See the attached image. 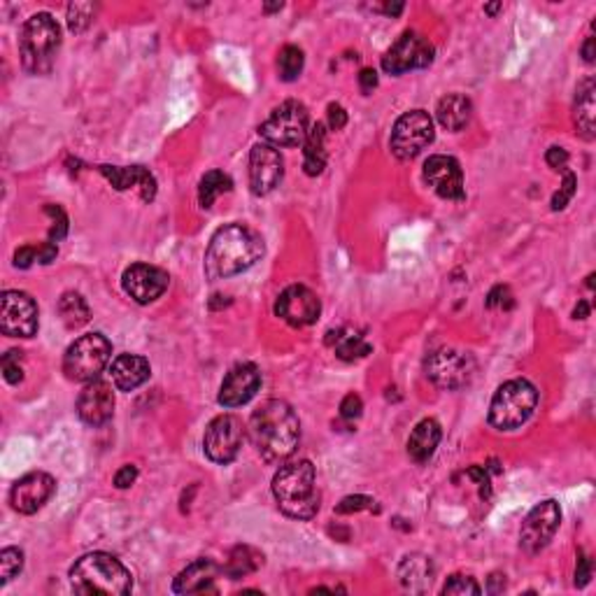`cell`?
<instances>
[{
	"instance_id": "obj_30",
	"label": "cell",
	"mask_w": 596,
	"mask_h": 596,
	"mask_svg": "<svg viewBox=\"0 0 596 596\" xmlns=\"http://www.w3.org/2000/svg\"><path fill=\"white\" fill-rule=\"evenodd\" d=\"M264 564V557L259 555L257 550L252 548H247V545H241V548H235L229 557V564L224 568V574L229 575L231 580H241L245 575L254 574L259 566Z\"/></svg>"
},
{
	"instance_id": "obj_3",
	"label": "cell",
	"mask_w": 596,
	"mask_h": 596,
	"mask_svg": "<svg viewBox=\"0 0 596 596\" xmlns=\"http://www.w3.org/2000/svg\"><path fill=\"white\" fill-rule=\"evenodd\" d=\"M70 587L74 594L127 596L133 590V575L119 559L105 552H89L70 568Z\"/></svg>"
},
{
	"instance_id": "obj_45",
	"label": "cell",
	"mask_w": 596,
	"mask_h": 596,
	"mask_svg": "<svg viewBox=\"0 0 596 596\" xmlns=\"http://www.w3.org/2000/svg\"><path fill=\"white\" fill-rule=\"evenodd\" d=\"M138 480V469H136V466L133 464H127L124 466V469H119L117 470V476H115V485L119 489H127V487H131L133 482Z\"/></svg>"
},
{
	"instance_id": "obj_29",
	"label": "cell",
	"mask_w": 596,
	"mask_h": 596,
	"mask_svg": "<svg viewBox=\"0 0 596 596\" xmlns=\"http://www.w3.org/2000/svg\"><path fill=\"white\" fill-rule=\"evenodd\" d=\"M594 80L587 77L585 82H580L575 92V124L587 140L594 138Z\"/></svg>"
},
{
	"instance_id": "obj_48",
	"label": "cell",
	"mask_w": 596,
	"mask_h": 596,
	"mask_svg": "<svg viewBox=\"0 0 596 596\" xmlns=\"http://www.w3.org/2000/svg\"><path fill=\"white\" fill-rule=\"evenodd\" d=\"M359 86H362L364 93H371L375 86H378V73L371 68H364L362 73H359Z\"/></svg>"
},
{
	"instance_id": "obj_11",
	"label": "cell",
	"mask_w": 596,
	"mask_h": 596,
	"mask_svg": "<svg viewBox=\"0 0 596 596\" xmlns=\"http://www.w3.org/2000/svg\"><path fill=\"white\" fill-rule=\"evenodd\" d=\"M473 372H476V362L469 352L443 347L426 359V375L443 390L466 387L473 378Z\"/></svg>"
},
{
	"instance_id": "obj_35",
	"label": "cell",
	"mask_w": 596,
	"mask_h": 596,
	"mask_svg": "<svg viewBox=\"0 0 596 596\" xmlns=\"http://www.w3.org/2000/svg\"><path fill=\"white\" fill-rule=\"evenodd\" d=\"M23 568V552L19 548H5L0 552V585H7Z\"/></svg>"
},
{
	"instance_id": "obj_24",
	"label": "cell",
	"mask_w": 596,
	"mask_h": 596,
	"mask_svg": "<svg viewBox=\"0 0 596 596\" xmlns=\"http://www.w3.org/2000/svg\"><path fill=\"white\" fill-rule=\"evenodd\" d=\"M149 372H152L149 362L138 355H119L110 364V378L121 391L138 390L140 384L149 380Z\"/></svg>"
},
{
	"instance_id": "obj_33",
	"label": "cell",
	"mask_w": 596,
	"mask_h": 596,
	"mask_svg": "<svg viewBox=\"0 0 596 596\" xmlns=\"http://www.w3.org/2000/svg\"><path fill=\"white\" fill-rule=\"evenodd\" d=\"M303 52L298 49V47L287 45L280 52V58H277V70H280V77L285 82H294L298 74L303 73Z\"/></svg>"
},
{
	"instance_id": "obj_37",
	"label": "cell",
	"mask_w": 596,
	"mask_h": 596,
	"mask_svg": "<svg viewBox=\"0 0 596 596\" xmlns=\"http://www.w3.org/2000/svg\"><path fill=\"white\" fill-rule=\"evenodd\" d=\"M575 189H578V178H575L571 171H566L564 172L562 187H559V191H557L555 198H552V210H564V207L568 206V201L574 198Z\"/></svg>"
},
{
	"instance_id": "obj_8",
	"label": "cell",
	"mask_w": 596,
	"mask_h": 596,
	"mask_svg": "<svg viewBox=\"0 0 596 596\" xmlns=\"http://www.w3.org/2000/svg\"><path fill=\"white\" fill-rule=\"evenodd\" d=\"M310 131V117L303 103L287 101L273 110V115L259 127V136L273 147H296L305 143Z\"/></svg>"
},
{
	"instance_id": "obj_39",
	"label": "cell",
	"mask_w": 596,
	"mask_h": 596,
	"mask_svg": "<svg viewBox=\"0 0 596 596\" xmlns=\"http://www.w3.org/2000/svg\"><path fill=\"white\" fill-rule=\"evenodd\" d=\"M3 372H5V380L10 384L22 382L23 378V368H22V352L10 350L3 356Z\"/></svg>"
},
{
	"instance_id": "obj_53",
	"label": "cell",
	"mask_w": 596,
	"mask_h": 596,
	"mask_svg": "<svg viewBox=\"0 0 596 596\" xmlns=\"http://www.w3.org/2000/svg\"><path fill=\"white\" fill-rule=\"evenodd\" d=\"M282 10V3H276V5H266V12H276Z\"/></svg>"
},
{
	"instance_id": "obj_1",
	"label": "cell",
	"mask_w": 596,
	"mask_h": 596,
	"mask_svg": "<svg viewBox=\"0 0 596 596\" xmlns=\"http://www.w3.org/2000/svg\"><path fill=\"white\" fill-rule=\"evenodd\" d=\"M250 436L257 452L268 464H282L301 443V422L289 403L270 399L261 403L250 419Z\"/></svg>"
},
{
	"instance_id": "obj_25",
	"label": "cell",
	"mask_w": 596,
	"mask_h": 596,
	"mask_svg": "<svg viewBox=\"0 0 596 596\" xmlns=\"http://www.w3.org/2000/svg\"><path fill=\"white\" fill-rule=\"evenodd\" d=\"M441 438L443 431L436 419H422L413 429L410 438H408V454H410L415 464H425V461L434 457Z\"/></svg>"
},
{
	"instance_id": "obj_44",
	"label": "cell",
	"mask_w": 596,
	"mask_h": 596,
	"mask_svg": "<svg viewBox=\"0 0 596 596\" xmlns=\"http://www.w3.org/2000/svg\"><path fill=\"white\" fill-rule=\"evenodd\" d=\"M545 161H548V166L555 168V171H566L568 152L564 147H550L548 154H545Z\"/></svg>"
},
{
	"instance_id": "obj_7",
	"label": "cell",
	"mask_w": 596,
	"mask_h": 596,
	"mask_svg": "<svg viewBox=\"0 0 596 596\" xmlns=\"http://www.w3.org/2000/svg\"><path fill=\"white\" fill-rule=\"evenodd\" d=\"M112 345L101 333H86L66 350L64 372L73 382H93L108 366Z\"/></svg>"
},
{
	"instance_id": "obj_15",
	"label": "cell",
	"mask_w": 596,
	"mask_h": 596,
	"mask_svg": "<svg viewBox=\"0 0 596 596\" xmlns=\"http://www.w3.org/2000/svg\"><path fill=\"white\" fill-rule=\"evenodd\" d=\"M285 175V161L273 145H254L250 154V189L254 196H266L276 189Z\"/></svg>"
},
{
	"instance_id": "obj_4",
	"label": "cell",
	"mask_w": 596,
	"mask_h": 596,
	"mask_svg": "<svg viewBox=\"0 0 596 596\" xmlns=\"http://www.w3.org/2000/svg\"><path fill=\"white\" fill-rule=\"evenodd\" d=\"M273 496L285 515L294 520H312L320 511L315 466L308 459L282 466L273 478Z\"/></svg>"
},
{
	"instance_id": "obj_13",
	"label": "cell",
	"mask_w": 596,
	"mask_h": 596,
	"mask_svg": "<svg viewBox=\"0 0 596 596\" xmlns=\"http://www.w3.org/2000/svg\"><path fill=\"white\" fill-rule=\"evenodd\" d=\"M559 522H562V508H559V504L552 499L543 501V504H539L529 513L524 524H522L520 545L529 555H536V552H540L543 548H548V543L555 539Z\"/></svg>"
},
{
	"instance_id": "obj_26",
	"label": "cell",
	"mask_w": 596,
	"mask_h": 596,
	"mask_svg": "<svg viewBox=\"0 0 596 596\" xmlns=\"http://www.w3.org/2000/svg\"><path fill=\"white\" fill-rule=\"evenodd\" d=\"M470 112H473V105L466 96L461 93H447L445 98H441L438 103V121L441 127H445L447 131H461V128L469 124Z\"/></svg>"
},
{
	"instance_id": "obj_16",
	"label": "cell",
	"mask_w": 596,
	"mask_h": 596,
	"mask_svg": "<svg viewBox=\"0 0 596 596\" xmlns=\"http://www.w3.org/2000/svg\"><path fill=\"white\" fill-rule=\"evenodd\" d=\"M321 312V303L312 289L303 285H292L277 296L276 315L292 327H310L315 324Z\"/></svg>"
},
{
	"instance_id": "obj_31",
	"label": "cell",
	"mask_w": 596,
	"mask_h": 596,
	"mask_svg": "<svg viewBox=\"0 0 596 596\" xmlns=\"http://www.w3.org/2000/svg\"><path fill=\"white\" fill-rule=\"evenodd\" d=\"M233 189V180L222 171H210L203 175L201 187H198V203L201 207H213V203L217 201L222 194H229Z\"/></svg>"
},
{
	"instance_id": "obj_36",
	"label": "cell",
	"mask_w": 596,
	"mask_h": 596,
	"mask_svg": "<svg viewBox=\"0 0 596 596\" xmlns=\"http://www.w3.org/2000/svg\"><path fill=\"white\" fill-rule=\"evenodd\" d=\"M93 19V5L92 3H74L68 7V26L74 33H82V31L92 23Z\"/></svg>"
},
{
	"instance_id": "obj_6",
	"label": "cell",
	"mask_w": 596,
	"mask_h": 596,
	"mask_svg": "<svg viewBox=\"0 0 596 596\" xmlns=\"http://www.w3.org/2000/svg\"><path fill=\"white\" fill-rule=\"evenodd\" d=\"M539 391L529 380H511L501 384L489 406V425L501 431L522 426L536 410Z\"/></svg>"
},
{
	"instance_id": "obj_23",
	"label": "cell",
	"mask_w": 596,
	"mask_h": 596,
	"mask_svg": "<svg viewBox=\"0 0 596 596\" xmlns=\"http://www.w3.org/2000/svg\"><path fill=\"white\" fill-rule=\"evenodd\" d=\"M222 568L213 559H196L194 564L184 568L182 574L172 583L175 594H201V592H215V580L219 578Z\"/></svg>"
},
{
	"instance_id": "obj_38",
	"label": "cell",
	"mask_w": 596,
	"mask_h": 596,
	"mask_svg": "<svg viewBox=\"0 0 596 596\" xmlns=\"http://www.w3.org/2000/svg\"><path fill=\"white\" fill-rule=\"evenodd\" d=\"M443 594H480V585L469 575H452L443 587Z\"/></svg>"
},
{
	"instance_id": "obj_18",
	"label": "cell",
	"mask_w": 596,
	"mask_h": 596,
	"mask_svg": "<svg viewBox=\"0 0 596 596\" xmlns=\"http://www.w3.org/2000/svg\"><path fill=\"white\" fill-rule=\"evenodd\" d=\"M425 180L441 198L461 201L464 198V172L459 161L445 154H434L425 163Z\"/></svg>"
},
{
	"instance_id": "obj_50",
	"label": "cell",
	"mask_w": 596,
	"mask_h": 596,
	"mask_svg": "<svg viewBox=\"0 0 596 596\" xmlns=\"http://www.w3.org/2000/svg\"><path fill=\"white\" fill-rule=\"evenodd\" d=\"M587 315H590V305H587V301H580L574 310V317L575 320H585Z\"/></svg>"
},
{
	"instance_id": "obj_19",
	"label": "cell",
	"mask_w": 596,
	"mask_h": 596,
	"mask_svg": "<svg viewBox=\"0 0 596 596\" xmlns=\"http://www.w3.org/2000/svg\"><path fill=\"white\" fill-rule=\"evenodd\" d=\"M168 277L166 270L156 268V266L149 264H133L131 268L124 270V276H121V287L133 301H138V303L147 305L152 301L161 296V294L168 289Z\"/></svg>"
},
{
	"instance_id": "obj_28",
	"label": "cell",
	"mask_w": 596,
	"mask_h": 596,
	"mask_svg": "<svg viewBox=\"0 0 596 596\" xmlns=\"http://www.w3.org/2000/svg\"><path fill=\"white\" fill-rule=\"evenodd\" d=\"M327 127L324 124H315L305 136V149H303V168L308 175H320L327 166Z\"/></svg>"
},
{
	"instance_id": "obj_47",
	"label": "cell",
	"mask_w": 596,
	"mask_h": 596,
	"mask_svg": "<svg viewBox=\"0 0 596 596\" xmlns=\"http://www.w3.org/2000/svg\"><path fill=\"white\" fill-rule=\"evenodd\" d=\"M345 124H347V112L343 110V105H329V127L333 131H340L345 128Z\"/></svg>"
},
{
	"instance_id": "obj_41",
	"label": "cell",
	"mask_w": 596,
	"mask_h": 596,
	"mask_svg": "<svg viewBox=\"0 0 596 596\" xmlns=\"http://www.w3.org/2000/svg\"><path fill=\"white\" fill-rule=\"evenodd\" d=\"M375 501L371 496H364V494H356V496H345L338 505H336V513L338 515H350V513L359 511H371Z\"/></svg>"
},
{
	"instance_id": "obj_32",
	"label": "cell",
	"mask_w": 596,
	"mask_h": 596,
	"mask_svg": "<svg viewBox=\"0 0 596 596\" xmlns=\"http://www.w3.org/2000/svg\"><path fill=\"white\" fill-rule=\"evenodd\" d=\"M58 312H61V320L68 329H80L84 327L92 312H89V305H86L84 298L74 292H66L58 301Z\"/></svg>"
},
{
	"instance_id": "obj_46",
	"label": "cell",
	"mask_w": 596,
	"mask_h": 596,
	"mask_svg": "<svg viewBox=\"0 0 596 596\" xmlns=\"http://www.w3.org/2000/svg\"><path fill=\"white\" fill-rule=\"evenodd\" d=\"M592 578V559L580 555L578 566H575V587H585Z\"/></svg>"
},
{
	"instance_id": "obj_22",
	"label": "cell",
	"mask_w": 596,
	"mask_h": 596,
	"mask_svg": "<svg viewBox=\"0 0 596 596\" xmlns=\"http://www.w3.org/2000/svg\"><path fill=\"white\" fill-rule=\"evenodd\" d=\"M98 171L103 172L108 182L115 187L117 191L127 189H138L140 198L145 203L154 201L156 196V180L154 175L143 166H131V168H119V166H101Z\"/></svg>"
},
{
	"instance_id": "obj_51",
	"label": "cell",
	"mask_w": 596,
	"mask_h": 596,
	"mask_svg": "<svg viewBox=\"0 0 596 596\" xmlns=\"http://www.w3.org/2000/svg\"><path fill=\"white\" fill-rule=\"evenodd\" d=\"M384 12H387V14H391V17H396V14H401V12H403V3H396V5H387V7H384Z\"/></svg>"
},
{
	"instance_id": "obj_12",
	"label": "cell",
	"mask_w": 596,
	"mask_h": 596,
	"mask_svg": "<svg viewBox=\"0 0 596 596\" xmlns=\"http://www.w3.org/2000/svg\"><path fill=\"white\" fill-rule=\"evenodd\" d=\"M0 329L10 338H33L38 333V305L29 294H3L0 298Z\"/></svg>"
},
{
	"instance_id": "obj_42",
	"label": "cell",
	"mask_w": 596,
	"mask_h": 596,
	"mask_svg": "<svg viewBox=\"0 0 596 596\" xmlns=\"http://www.w3.org/2000/svg\"><path fill=\"white\" fill-rule=\"evenodd\" d=\"M362 410H364V403L356 394H347L343 399V403H340V417L343 419H356L359 415H362Z\"/></svg>"
},
{
	"instance_id": "obj_27",
	"label": "cell",
	"mask_w": 596,
	"mask_h": 596,
	"mask_svg": "<svg viewBox=\"0 0 596 596\" xmlns=\"http://www.w3.org/2000/svg\"><path fill=\"white\" fill-rule=\"evenodd\" d=\"M399 578H401L403 587L413 592H425L434 580V566H431L429 557L413 555L406 557L399 568Z\"/></svg>"
},
{
	"instance_id": "obj_34",
	"label": "cell",
	"mask_w": 596,
	"mask_h": 596,
	"mask_svg": "<svg viewBox=\"0 0 596 596\" xmlns=\"http://www.w3.org/2000/svg\"><path fill=\"white\" fill-rule=\"evenodd\" d=\"M336 355L345 362H355V359H362L371 352V345L362 338V336H343V331H338L336 336Z\"/></svg>"
},
{
	"instance_id": "obj_49",
	"label": "cell",
	"mask_w": 596,
	"mask_h": 596,
	"mask_svg": "<svg viewBox=\"0 0 596 596\" xmlns=\"http://www.w3.org/2000/svg\"><path fill=\"white\" fill-rule=\"evenodd\" d=\"M583 57H585L587 64L594 61V38H587V42L583 45Z\"/></svg>"
},
{
	"instance_id": "obj_14",
	"label": "cell",
	"mask_w": 596,
	"mask_h": 596,
	"mask_svg": "<svg viewBox=\"0 0 596 596\" xmlns=\"http://www.w3.org/2000/svg\"><path fill=\"white\" fill-rule=\"evenodd\" d=\"M434 45L425 40L422 35L408 31L399 40L394 42L390 52L382 57V68L384 73L390 74H403L408 70L415 68H426L434 61Z\"/></svg>"
},
{
	"instance_id": "obj_20",
	"label": "cell",
	"mask_w": 596,
	"mask_h": 596,
	"mask_svg": "<svg viewBox=\"0 0 596 596\" xmlns=\"http://www.w3.org/2000/svg\"><path fill=\"white\" fill-rule=\"evenodd\" d=\"M261 387V372L254 364H238L231 368L224 378L222 387H219V403L224 408H238L245 406L247 401H252L254 394Z\"/></svg>"
},
{
	"instance_id": "obj_52",
	"label": "cell",
	"mask_w": 596,
	"mask_h": 596,
	"mask_svg": "<svg viewBox=\"0 0 596 596\" xmlns=\"http://www.w3.org/2000/svg\"><path fill=\"white\" fill-rule=\"evenodd\" d=\"M485 10H487L489 14H496V12L501 10V5H499V3H494V5H487V7H485Z\"/></svg>"
},
{
	"instance_id": "obj_40",
	"label": "cell",
	"mask_w": 596,
	"mask_h": 596,
	"mask_svg": "<svg viewBox=\"0 0 596 596\" xmlns=\"http://www.w3.org/2000/svg\"><path fill=\"white\" fill-rule=\"evenodd\" d=\"M45 213L49 215V217H54L52 231H49V241L52 242L64 241L66 233H68V217H66L64 210H61L58 206H47Z\"/></svg>"
},
{
	"instance_id": "obj_2",
	"label": "cell",
	"mask_w": 596,
	"mask_h": 596,
	"mask_svg": "<svg viewBox=\"0 0 596 596\" xmlns=\"http://www.w3.org/2000/svg\"><path fill=\"white\" fill-rule=\"evenodd\" d=\"M264 257V242L242 224L222 226L213 235L206 252V276L210 280H226L242 270L252 268Z\"/></svg>"
},
{
	"instance_id": "obj_43",
	"label": "cell",
	"mask_w": 596,
	"mask_h": 596,
	"mask_svg": "<svg viewBox=\"0 0 596 596\" xmlns=\"http://www.w3.org/2000/svg\"><path fill=\"white\" fill-rule=\"evenodd\" d=\"M33 261H40V247L26 245L14 254V266H17V268H31Z\"/></svg>"
},
{
	"instance_id": "obj_9",
	"label": "cell",
	"mask_w": 596,
	"mask_h": 596,
	"mask_svg": "<svg viewBox=\"0 0 596 596\" xmlns=\"http://www.w3.org/2000/svg\"><path fill=\"white\" fill-rule=\"evenodd\" d=\"M434 143V121L425 110H410L399 117L391 131V152L396 159L410 161Z\"/></svg>"
},
{
	"instance_id": "obj_5",
	"label": "cell",
	"mask_w": 596,
	"mask_h": 596,
	"mask_svg": "<svg viewBox=\"0 0 596 596\" xmlns=\"http://www.w3.org/2000/svg\"><path fill=\"white\" fill-rule=\"evenodd\" d=\"M58 47H61V29L49 12H38L23 23L22 35H19V54H22V66L26 73H49Z\"/></svg>"
},
{
	"instance_id": "obj_17",
	"label": "cell",
	"mask_w": 596,
	"mask_h": 596,
	"mask_svg": "<svg viewBox=\"0 0 596 596\" xmlns=\"http://www.w3.org/2000/svg\"><path fill=\"white\" fill-rule=\"evenodd\" d=\"M54 489H57L54 478L49 473L35 470V473H29V476L19 478L14 482V487L10 492V504L22 515H33L52 499Z\"/></svg>"
},
{
	"instance_id": "obj_21",
	"label": "cell",
	"mask_w": 596,
	"mask_h": 596,
	"mask_svg": "<svg viewBox=\"0 0 596 596\" xmlns=\"http://www.w3.org/2000/svg\"><path fill=\"white\" fill-rule=\"evenodd\" d=\"M115 413V394L108 382L93 380L86 382L82 390L80 399H77V415L84 425L89 426H103L112 419Z\"/></svg>"
},
{
	"instance_id": "obj_10",
	"label": "cell",
	"mask_w": 596,
	"mask_h": 596,
	"mask_svg": "<svg viewBox=\"0 0 596 596\" xmlns=\"http://www.w3.org/2000/svg\"><path fill=\"white\" fill-rule=\"evenodd\" d=\"M242 438H245V429L241 419L233 415H219L207 425L203 450L215 464H231L241 452Z\"/></svg>"
}]
</instances>
